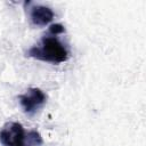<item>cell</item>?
<instances>
[{"instance_id":"obj_1","label":"cell","mask_w":146,"mask_h":146,"mask_svg":"<svg viewBox=\"0 0 146 146\" xmlns=\"http://www.w3.org/2000/svg\"><path fill=\"white\" fill-rule=\"evenodd\" d=\"M26 56L42 62L59 64L68 59V51L55 35H47L41 39L39 44L30 48Z\"/></svg>"},{"instance_id":"obj_2","label":"cell","mask_w":146,"mask_h":146,"mask_svg":"<svg viewBox=\"0 0 146 146\" xmlns=\"http://www.w3.org/2000/svg\"><path fill=\"white\" fill-rule=\"evenodd\" d=\"M2 146H41L43 140L35 130H24L18 122H7L0 130Z\"/></svg>"},{"instance_id":"obj_3","label":"cell","mask_w":146,"mask_h":146,"mask_svg":"<svg viewBox=\"0 0 146 146\" xmlns=\"http://www.w3.org/2000/svg\"><path fill=\"white\" fill-rule=\"evenodd\" d=\"M18 100L24 113L33 115L44 105L47 96L39 88H29L24 94L18 96Z\"/></svg>"},{"instance_id":"obj_4","label":"cell","mask_w":146,"mask_h":146,"mask_svg":"<svg viewBox=\"0 0 146 146\" xmlns=\"http://www.w3.org/2000/svg\"><path fill=\"white\" fill-rule=\"evenodd\" d=\"M30 18L35 26H46L54 18V11L51 8L42 5H33L30 9Z\"/></svg>"},{"instance_id":"obj_5","label":"cell","mask_w":146,"mask_h":146,"mask_svg":"<svg viewBox=\"0 0 146 146\" xmlns=\"http://www.w3.org/2000/svg\"><path fill=\"white\" fill-rule=\"evenodd\" d=\"M49 32L52 35H57V34H60V33L65 32V29H64V26L62 24H52L49 27Z\"/></svg>"}]
</instances>
